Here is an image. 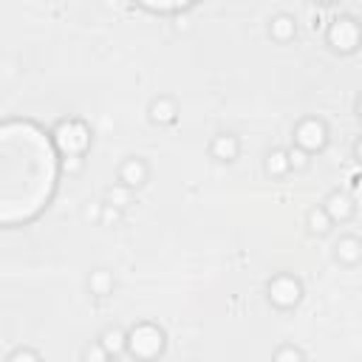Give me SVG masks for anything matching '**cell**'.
Segmentation results:
<instances>
[{"mask_svg": "<svg viewBox=\"0 0 362 362\" xmlns=\"http://www.w3.org/2000/svg\"><path fill=\"white\" fill-rule=\"evenodd\" d=\"M354 156H356V161L362 164V136H359V139L354 141Z\"/></svg>", "mask_w": 362, "mask_h": 362, "instance_id": "obj_23", "label": "cell"}, {"mask_svg": "<svg viewBox=\"0 0 362 362\" xmlns=\"http://www.w3.org/2000/svg\"><path fill=\"white\" fill-rule=\"evenodd\" d=\"M54 141L62 150V156H82L90 144V130L79 119H62L54 127Z\"/></svg>", "mask_w": 362, "mask_h": 362, "instance_id": "obj_3", "label": "cell"}, {"mask_svg": "<svg viewBox=\"0 0 362 362\" xmlns=\"http://www.w3.org/2000/svg\"><path fill=\"white\" fill-rule=\"evenodd\" d=\"M99 342H102V348L116 359L119 354L127 351V331L119 328V325H107V328L99 334Z\"/></svg>", "mask_w": 362, "mask_h": 362, "instance_id": "obj_12", "label": "cell"}, {"mask_svg": "<svg viewBox=\"0 0 362 362\" xmlns=\"http://www.w3.org/2000/svg\"><path fill=\"white\" fill-rule=\"evenodd\" d=\"M272 362H305V356H303V351L297 345H280L274 351Z\"/></svg>", "mask_w": 362, "mask_h": 362, "instance_id": "obj_18", "label": "cell"}, {"mask_svg": "<svg viewBox=\"0 0 362 362\" xmlns=\"http://www.w3.org/2000/svg\"><path fill=\"white\" fill-rule=\"evenodd\" d=\"M266 297L274 308H294L303 300V283L300 277L280 272L266 283Z\"/></svg>", "mask_w": 362, "mask_h": 362, "instance_id": "obj_4", "label": "cell"}, {"mask_svg": "<svg viewBox=\"0 0 362 362\" xmlns=\"http://www.w3.org/2000/svg\"><path fill=\"white\" fill-rule=\"evenodd\" d=\"M263 170H266V175H272V178H286V175L291 173L288 150H283V147L269 150V153H266V161H263Z\"/></svg>", "mask_w": 362, "mask_h": 362, "instance_id": "obj_13", "label": "cell"}, {"mask_svg": "<svg viewBox=\"0 0 362 362\" xmlns=\"http://www.w3.org/2000/svg\"><path fill=\"white\" fill-rule=\"evenodd\" d=\"M288 164H291V170H294V173H303V170H308V167H311V153H305L303 147L291 144V147H288Z\"/></svg>", "mask_w": 362, "mask_h": 362, "instance_id": "obj_17", "label": "cell"}, {"mask_svg": "<svg viewBox=\"0 0 362 362\" xmlns=\"http://www.w3.org/2000/svg\"><path fill=\"white\" fill-rule=\"evenodd\" d=\"M325 40L337 54H354L362 45V25L351 14H337L325 28Z\"/></svg>", "mask_w": 362, "mask_h": 362, "instance_id": "obj_2", "label": "cell"}, {"mask_svg": "<svg viewBox=\"0 0 362 362\" xmlns=\"http://www.w3.org/2000/svg\"><path fill=\"white\" fill-rule=\"evenodd\" d=\"M122 212L124 209H116V206H110V204H105L102 201V218H99V226H119L122 223Z\"/></svg>", "mask_w": 362, "mask_h": 362, "instance_id": "obj_20", "label": "cell"}, {"mask_svg": "<svg viewBox=\"0 0 362 362\" xmlns=\"http://www.w3.org/2000/svg\"><path fill=\"white\" fill-rule=\"evenodd\" d=\"M305 226H308L311 235H328L331 226H334V221L328 218V212H325L322 206H314V209H308V215H305Z\"/></svg>", "mask_w": 362, "mask_h": 362, "instance_id": "obj_15", "label": "cell"}, {"mask_svg": "<svg viewBox=\"0 0 362 362\" xmlns=\"http://www.w3.org/2000/svg\"><path fill=\"white\" fill-rule=\"evenodd\" d=\"M107 362H116V359H107Z\"/></svg>", "mask_w": 362, "mask_h": 362, "instance_id": "obj_25", "label": "cell"}, {"mask_svg": "<svg viewBox=\"0 0 362 362\" xmlns=\"http://www.w3.org/2000/svg\"><path fill=\"white\" fill-rule=\"evenodd\" d=\"M322 209L328 212V218H331L334 223H345V221H351V218H354L356 204H354V198H351L348 192L334 189V192H328V195H325Z\"/></svg>", "mask_w": 362, "mask_h": 362, "instance_id": "obj_7", "label": "cell"}, {"mask_svg": "<svg viewBox=\"0 0 362 362\" xmlns=\"http://www.w3.org/2000/svg\"><path fill=\"white\" fill-rule=\"evenodd\" d=\"M147 116H150L153 124H173L175 116H178V102H175L173 96H164V93H161V96H156V99L150 102Z\"/></svg>", "mask_w": 362, "mask_h": 362, "instance_id": "obj_10", "label": "cell"}, {"mask_svg": "<svg viewBox=\"0 0 362 362\" xmlns=\"http://www.w3.org/2000/svg\"><path fill=\"white\" fill-rule=\"evenodd\" d=\"M334 257H337V263H342V266H356V263H362V238H356V235H342V238L334 243Z\"/></svg>", "mask_w": 362, "mask_h": 362, "instance_id": "obj_9", "label": "cell"}, {"mask_svg": "<svg viewBox=\"0 0 362 362\" xmlns=\"http://www.w3.org/2000/svg\"><path fill=\"white\" fill-rule=\"evenodd\" d=\"M113 288H116L113 272H107V269H93V272L88 274V291H90L93 297H107V294H113Z\"/></svg>", "mask_w": 362, "mask_h": 362, "instance_id": "obj_14", "label": "cell"}, {"mask_svg": "<svg viewBox=\"0 0 362 362\" xmlns=\"http://www.w3.org/2000/svg\"><path fill=\"white\" fill-rule=\"evenodd\" d=\"M269 37L274 42H291L297 37V20L291 14H286V11L272 14V20H269Z\"/></svg>", "mask_w": 362, "mask_h": 362, "instance_id": "obj_11", "label": "cell"}, {"mask_svg": "<svg viewBox=\"0 0 362 362\" xmlns=\"http://www.w3.org/2000/svg\"><path fill=\"white\" fill-rule=\"evenodd\" d=\"M164 331L153 322H136L133 328H127V354L139 362H153L164 354Z\"/></svg>", "mask_w": 362, "mask_h": 362, "instance_id": "obj_1", "label": "cell"}, {"mask_svg": "<svg viewBox=\"0 0 362 362\" xmlns=\"http://www.w3.org/2000/svg\"><path fill=\"white\" fill-rule=\"evenodd\" d=\"M209 156L221 164H232L240 156V139L235 133H218L209 141Z\"/></svg>", "mask_w": 362, "mask_h": 362, "instance_id": "obj_8", "label": "cell"}, {"mask_svg": "<svg viewBox=\"0 0 362 362\" xmlns=\"http://www.w3.org/2000/svg\"><path fill=\"white\" fill-rule=\"evenodd\" d=\"M130 201H133V189L124 187V184H110V187L105 189V204H110V206H116V209H124Z\"/></svg>", "mask_w": 362, "mask_h": 362, "instance_id": "obj_16", "label": "cell"}, {"mask_svg": "<svg viewBox=\"0 0 362 362\" xmlns=\"http://www.w3.org/2000/svg\"><path fill=\"white\" fill-rule=\"evenodd\" d=\"M147 178H150V164L144 158L130 156V158H124L119 164V184H124L130 189H139V187L147 184Z\"/></svg>", "mask_w": 362, "mask_h": 362, "instance_id": "obj_6", "label": "cell"}, {"mask_svg": "<svg viewBox=\"0 0 362 362\" xmlns=\"http://www.w3.org/2000/svg\"><path fill=\"white\" fill-rule=\"evenodd\" d=\"M6 362H42V356H40L34 348H17V351L8 354Z\"/></svg>", "mask_w": 362, "mask_h": 362, "instance_id": "obj_21", "label": "cell"}, {"mask_svg": "<svg viewBox=\"0 0 362 362\" xmlns=\"http://www.w3.org/2000/svg\"><path fill=\"white\" fill-rule=\"evenodd\" d=\"M294 144L303 147L305 153H320L328 144V124L317 116H305L294 127Z\"/></svg>", "mask_w": 362, "mask_h": 362, "instance_id": "obj_5", "label": "cell"}, {"mask_svg": "<svg viewBox=\"0 0 362 362\" xmlns=\"http://www.w3.org/2000/svg\"><path fill=\"white\" fill-rule=\"evenodd\" d=\"M354 110H356V116H359V119H362V93H359V96H356V102H354Z\"/></svg>", "mask_w": 362, "mask_h": 362, "instance_id": "obj_24", "label": "cell"}, {"mask_svg": "<svg viewBox=\"0 0 362 362\" xmlns=\"http://www.w3.org/2000/svg\"><path fill=\"white\" fill-rule=\"evenodd\" d=\"M59 167H62V173H68V175H76V173L82 170V156H62Z\"/></svg>", "mask_w": 362, "mask_h": 362, "instance_id": "obj_22", "label": "cell"}, {"mask_svg": "<svg viewBox=\"0 0 362 362\" xmlns=\"http://www.w3.org/2000/svg\"><path fill=\"white\" fill-rule=\"evenodd\" d=\"M107 359H113L105 348H102V342L96 339V342H90L85 351H82V362H107Z\"/></svg>", "mask_w": 362, "mask_h": 362, "instance_id": "obj_19", "label": "cell"}]
</instances>
